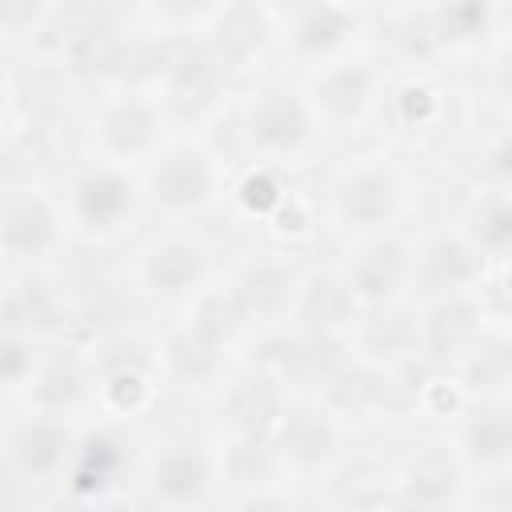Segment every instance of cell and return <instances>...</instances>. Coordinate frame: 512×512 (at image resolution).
Instances as JSON below:
<instances>
[{
  "instance_id": "2",
  "label": "cell",
  "mask_w": 512,
  "mask_h": 512,
  "mask_svg": "<svg viewBox=\"0 0 512 512\" xmlns=\"http://www.w3.org/2000/svg\"><path fill=\"white\" fill-rule=\"evenodd\" d=\"M304 136H308V116L284 92H268L252 108V140L260 148H268V152H292V148L304 144Z\"/></svg>"
},
{
  "instance_id": "4",
  "label": "cell",
  "mask_w": 512,
  "mask_h": 512,
  "mask_svg": "<svg viewBox=\"0 0 512 512\" xmlns=\"http://www.w3.org/2000/svg\"><path fill=\"white\" fill-rule=\"evenodd\" d=\"M156 196L168 208H192L208 196V164L200 152L180 148L156 168Z\"/></svg>"
},
{
  "instance_id": "26",
  "label": "cell",
  "mask_w": 512,
  "mask_h": 512,
  "mask_svg": "<svg viewBox=\"0 0 512 512\" xmlns=\"http://www.w3.org/2000/svg\"><path fill=\"white\" fill-rule=\"evenodd\" d=\"M24 360H32V344H24L20 336H8V340H4V380H8V384H20Z\"/></svg>"
},
{
  "instance_id": "16",
  "label": "cell",
  "mask_w": 512,
  "mask_h": 512,
  "mask_svg": "<svg viewBox=\"0 0 512 512\" xmlns=\"http://www.w3.org/2000/svg\"><path fill=\"white\" fill-rule=\"evenodd\" d=\"M172 368L184 376V380H204L212 368H216V340H208L204 332L188 328L184 336L172 340Z\"/></svg>"
},
{
  "instance_id": "3",
  "label": "cell",
  "mask_w": 512,
  "mask_h": 512,
  "mask_svg": "<svg viewBox=\"0 0 512 512\" xmlns=\"http://www.w3.org/2000/svg\"><path fill=\"white\" fill-rule=\"evenodd\" d=\"M144 276H148L152 292H160V296L188 292L204 276V252L192 240H164V244H156L148 252Z\"/></svg>"
},
{
  "instance_id": "22",
  "label": "cell",
  "mask_w": 512,
  "mask_h": 512,
  "mask_svg": "<svg viewBox=\"0 0 512 512\" xmlns=\"http://www.w3.org/2000/svg\"><path fill=\"white\" fill-rule=\"evenodd\" d=\"M348 304H352V288H340V284H332V280L312 284V292H308V316H312V324H320V328L340 324V316L348 312Z\"/></svg>"
},
{
  "instance_id": "30",
  "label": "cell",
  "mask_w": 512,
  "mask_h": 512,
  "mask_svg": "<svg viewBox=\"0 0 512 512\" xmlns=\"http://www.w3.org/2000/svg\"><path fill=\"white\" fill-rule=\"evenodd\" d=\"M504 368H512V348H508V356H504Z\"/></svg>"
},
{
  "instance_id": "24",
  "label": "cell",
  "mask_w": 512,
  "mask_h": 512,
  "mask_svg": "<svg viewBox=\"0 0 512 512\" xmlns=\"http://www.w3.org/2000/svg\"><path fill=\"white\" fill-rule=\"evenodd\" d=\"M272 412H276V396H272L264 384H248V388L236 396V416H240V424H248V428L264 424Z\"/></svg>"
},
{
  "instance_id": "5",
  "label": "cell",
  "mask_w": 512,
  "mask_h": 512,
  "mask_svg": "<svg viewBox=\"0 0 512 512\" xmlns=\"http://www.w3.org/2000/svg\"><path fill=\"white\" fill-rule=\"evenodd\" d=\"M404 280V252L396 240H376L360 252V260L352 264V280L348 288L364 300H384L396 292V284Z\"/></svg>"
},
{
  "instance_id": "11",
  "label": "cell",
  "mask_w": 512,
  "mask_h": 512,
  "mask_svg": "<svg viewBox=\"0 0 512 512\" xmlns=\"http://www.w3.org/2000/svg\"><path fill=\"white\" fill-rule=\"evenodd\" d=\"M288 292H292L288 272L264 264V268H252L240 280V288L232 292V300H236L240 316H268V312H280L288 304Z\"/></svg>"
},
{
  "instance_id": "18",
  "label": "cell",
  "mask_w": 512,
  "mask_h": 512,
  "mask_svg": "<svg viewBox=\"0 0 512 512\" xmlns=\"http://www.w3.org/2000/svg\"><path fill=\"white\" fill-rule=\"evenodd\" d=\"M56 300L48 296L44 284H20L8 296V320L12 324H28V328H56Z\"/></svg>"
},
{
  "instance_id": "10",
  "label": "cell",
  "mask_w": 512,
  "mask_h": 512,
  "mask_svg": "<svg viewBox=\"0 0 512 512\" xmlns=\"http://www.w3.org/2000/svg\"><path fill=\"white\" fill-rule=\"evenodd\" d=\"M204 460L192 452V448H176L168 456L156 460V472H152V488L164 496V500H196L204 492Z\"/></svg>"
},
{
  "instance_id": "14",
  "label": "cell",
  "mask_w": 512,
  "mask_h": 512,
  "mask_svg": "<svg viewBox=\"0 0 512 512\" xmlns=\"http://www.w3.org/2000/svg\"><path fill=\"white\" fill-rule=\"evenodd\" d=\"M472 328H476V308H472V304H464V300H448V304H440V308L432 312L428 344H432V352H436V356L456 352V348L472 336Z\"/></svg>"
},
{
  "instance_id": "25",
  "label": "cell",
  "mask_w": 512,
  "mask_h": 512,
  "mask_svg": "<svg viewBox=\"0 0 512 512\" xmlns=\"http://www.w3.org/2000/svg\"><path fill=\"white\" fill-rule=\"evenodd\" d=\"M360 96H364V72L344 68V72H336V76L324 84V100H328L332 108H340V112L356 108V104H360Z\"/></svg>"
},
{
  "instance_id": "28",
  "label": "cell",
  "mask_w": 512,
  "mask_h": 512,
  "mask_svg": "<svg viewBox=\"0 0 512 512\" xmlns=\"http://www.w3.org/2000/svg\"><path fill=\"white\" fill-rule=\"evenodd\" d=\"M160 8H164L168 16H176V20H188V16L204 12V8H208V0H160Z\"/></svg>"
},
{
  "instance_id": "20",
  "label": "cell",
  "mask_w": 512,
  "mask_h": 512,
  "mask_svg": "<svg viewBox=\"0 0 512 512\" xmlns=\"http://www.w3.org/2000/svg\"><path fill=\"white\" fill-rule=\"evenodd\" d=\"M476 244L488 252H508L512 248V200H492L476 212Z\"/></svg>"
},
{
  "instance_id": "29",
  "label": "cell",
  "mask_w": 512,
  "mask_h": 512,
  "mask_svg": "<svg viewBox=\"0 0 512 512\" xmlns=\"http://www.w3.org/2000/svg\"><path fill=\"white\" fill-rule=\"evenodd\" d=\"M492 168H496V176H504V180H512V136L492 152Z\"/></svg>"
},
{
  "instance_id": "7",
  "label": "cell",
  "mask_w": 512,
  "mask_h": 512,
  "mask_svg": "<svg viewBox=\"0 0 512 512\" xmlns=\"http://www.w3.org/2000/svg\"><path fill=\"white\" fill-rule=\"evenodd\" d=\"M68 456V428H60L56 420H32L20 428L16 436V460L20 468L48 476L60 468V460Z\"/></svg>"
},
{
  "instance_id": "23",
  "label": "cell",
  "mask_w": 512,
  "mask_h": 512,
  "mask_svg": "<svg viewBox=\"0 0 512 512\" xmlns=\"http://www.w3.org/2000/svg\"><path fill=\"white\" fill-rule=\"evenodd\" d=\"M484 12H488L484 0H448L440 12V28L444 36H472L484 28Z\"/></svg>"
},
{
  "instance_id": "31",
  "label": "cell",
  "mask_w": 512,
  "mask_h": 512,
  "mask_svg": "<svg viewBox=\"0 0 512 512\" xmlns=\"http://www.w3.org/2000/svg\"><path fill=\"white\" fill-rule=\"evenodd\" d=\"M508 16H512V8H508Z\"/></svg>"
},
{
  "instance_id": "13",
  "label": "cell",
  "mask_w": 512,
  "mask_h": 512,
  "mask_svg": "<svg viewBox=\"0 0 512 512\" xmlns=\"http://www.w3.org/2000/svg\"><path fill=\"white\" fill-rule=\"evenodd\" d=\"M156 136V120L140 100H124L104 116V140L116 152H144Z\"/></svg>"
},
{
  "instance_id": "6",
  "label": "cell",
  "mask_w": 512,
  "mask_h": 512,
  "mask_svg": "<svg viewBox=\"0 0 512 512\" xmlns=\"http://www.w3.org/2000/svg\"><path fill=\"white\" fill-rule=\"evenodd\" d=\"M52 240H56V216L48 212L44 200L28 196V200H16V204L8 208L4 244H8L12 256H40Z\"/></svg>"
},
{
  "instance_id": "19",
  "label": "cell",
  "mask_w": 512,
  "mask_h": 512,
  "mask_svg": "<svg viewBox=\"0 0 512 512\" xmlns=\"http://www.w3.org/2000/svg\"><path fill=\"white\" fill-rule=\"evenodd\" d=\"M468 444L480 460H500L512 452V412H484L468 428Z\"/></svg>"
},
{
  "instance_id": "21",
  "label": "cell",
  "mask_w": 512,
  "mask_h": 512,
  "mask_svg": "<svg viewBox=\"0 0 512 512\" xmlns=\"http://www.w3.org/2000/svg\"><path fill=\"white\" fill-rule=\"evenodd\" d=\"M220 56H232V44H240V60L260 44V16L252 8H232L220 20Z\"/></svg>"
},
{
  "instance_id": "27",
  "label": "cell",
  "mask_w": 512,
  "mask_h": 512,
  "mask_svg": "<svg viewBox=\"0 0 512 512\" xmlns=\"http://www.w3.org/2000/svg\"><path fill=\"white\" fill-rule=\"evenodd\" d=\"M144 388H148V384H144V376L128 368V372H116V376H112V384H108V396H116L124 408H132V404L144 396Z\"/></svg>"
},
{
  "instance_id": "12",
  "label": "cell",
  "mask_w": 512,
  "mask_h": 512,
  "mask_svg": "<svg viewBox=\"0 0 512 512\" xmlns=\"http://www.w3.org/2000/svg\"><path fill=\"white\" fill-rule=\"evenodd\" d=\"M480 272V260L456 244V240H436L428 252H424V280L436 288V292H456L464 288L472 276Z\"/></svg>"
},
{
  "instance_id": "1",
  "label": "cell",
  "mask_w": 512,
  "mask_h": 512,
  "mask_svg": "<svg viewBox=\"0 0 512 512\" xmlns=\"http://www.w3.org/2000/svg\"><path fill=\"white\" fill-rule=\"evenodd\" d=\"M76 212L88 228H116L128 212H132V180L120 172H88L76 184Z\"/></svg>"
},
{
  "instance_id": "17",
  "label": "cell",
  "mask_w": 512,
  "mask_h": 512,
  "mask_svg": "<svg viewBox=\"0 0 512 512\" xmlns=\"http://www.w3.org/2000/svg\"><path fill=\"white\" fill-rule=\"evenodd\" d=\"M452 480H456V472H452L448 456L444 452H424L412 464V472H408V492L416 500H428L432 504V500H444L452 492Z\"/></svg>"
},
{
  "instance_id": "8",
  "label": "cell",
  "mask_w": 512,
  "mask_h": 512,
  "mask_svg": "<svg viewBox=\"0 0 512 512\" xmlns=\"http://www.w3.org/2000/svg\"><path fill=\"white\" fill-rule=\"evenodd\" d=\"M392 204H396V192L380 172H360L340 192V212L352 224H380L392 212Z\"/></svg>"
},
{
  "instance_id": "15",
  "label": "cell",
  "mask_w": 512,
  "mask_h": 512,
  "mask_svg": "<svg viewBox=\"0 0 512 512\" xmlns=\"http://www.w3.org/2000/svg\"><path fill=\"white\" fill-rule=\"evenodd\" d=\"M348 36V16L340 12V8H316V12H308L304 20H300V28H296V44L304 48V52H328V48H336L340 40Z\"/></svg>"
},
{
  "instance_id": "9",
  "label": "cell",
  "mask_w": 512,
  "mask_h": 512,
  "mask_svg": "<svg viewBox=\"0 0 512 512\" xmlns=\"http://www.w3.org/2000/svg\"><path fill=\"white\" fill-rule=\"evenodd\" d=\"M280 444H284V456L300 468H312L320 464L328 452H332V428L328 420H320L316 412H292L284 420V432H280Z\"/></svg>"
}]
</instances>
